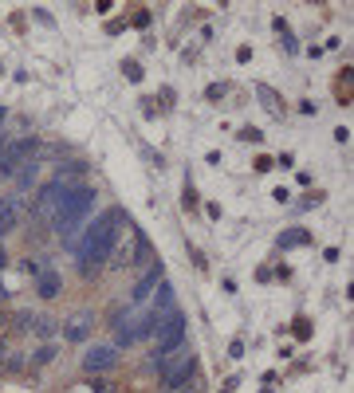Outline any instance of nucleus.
<instances>
[{
    "label": "nucleus",
    "instance_id": "20e7f679",
    "mask_svg": "<svg viewBox=\"0 0 354 393\" xmlns=\"http://www.w3.org/2000/svg\"><path fill=\"white\" fill-rule=\"evenodd\" d=\"M154 338H158V350H154V358H166L170 350H177V346L185 342V315H177V311H173V315H161Z\"/></svg>",
    "mask_w": 354,
    "mask_h": 393
},
{
    "label": "nucleus",
    "instance_id": "4468645a",
    "mask_svg": "<svg viewBox=\"0 0 354 393\" xmlns=\"http://www.w3.org/2000/svg\"><path fill=\"white\" fill-rule=\"evenodd\" d=\"M260 102H268L272 114H283V102H280V95H276L272 86H260Z\"/></svg>",
    "mask_w": 354,
    "mask_h": 393
},
{
    "label": "nucleus",
    "instance_id": "423d86ee",
    "mask_svg": "<svg viewBox=\"0 0 354 393\" xmlns=\"http://www.w3.org/2000/svg\"><path fill=\"white\" fill-rule=\"evenodd\" d=\"M118 362V346H91L83 358V369L87 374H103V369H110Z\"/></svg>",
    "mask_w": 354,
    "mask_h": 393
},
{
    "label": "nucleus",
    "instance_id": "6ab92c4d",
    "mask_svg": "<svg viewBox=\"0 0 354 393\" xmlns=\"http://www.w3.org/2000/svg\"><path fill=\"white\" fill-rule=\"evenodd\" d=\"M134 24H138V28L150 24V12H146V8H138V12H134Z\"/></svg>",
    "mask_w": 354,
    "mask_h": 393
},
{
    "label": "nucleus",
    "instance_id": "f03ea898",
    "mask_svg": "<svg viewBox=\"0 0 354 393\" xmlns=\"http://www.w3.org/2000/svg\"><path fill=\"white\" fill-rule=\"evenodd\" d=\"M150 366L161 369V390H177V385H189L197 362L185 346H177V350H170L166 358H150Z\"/></svg>",
    "mask_w": 354,
    "mask_h": 393
},
{
    "label": "nucleus",
    "instance_id": "0eeeda50",
    "mask_svg": "<svg viewBox=\"0 0 354 393\" xmlns=\"http://www.w3.org/2000/svg\"><path fill=\"white\" fill-rule=\"evenodd\" d=\"M161 283V264H150L146 268V275L138 280V287H134V295H130V307H146L150 303V291Z\"/></svg>",
    "mask_w": 354,
    "mask_h": 393
},
{
    "label": "nucleus",
    "instance_id": "2eb2a0df",
    "mask_svg": "<svg viewBox=\"0 0 354 393\" xmlns=\"http://www.w3.org/2000/svg\"><path fill=\"white\" fill-rule=\"evenodd\" d=\"M292 244H307V232H303V228H292V232L280 236V248H292Z\"/></svg>",
    "mask_w": 354,
    "mask_h": 393
},
{
    "label": "nucleus",
    "instance_id": "6e6552de",
    "mask_svg": "<svg viewBox=\"0 0 354 393\" xmlns=\"http://www.w3.org/2000/svg\"><path fill=\"white\" fill-rule=\"evenodd\" d=\"M91 327H95V315L91 311H75L71 319L63 322V338L67 342H83L87 334H91Z\"/></svg>",
    "mask_w": 354,
    "mask_h": 393
},
{
    "label": "nucleus",
    "instance_id": "f3484780",
    "mask_svg": "<svg viewBox=\"0 0 354 393\" xmlns=\"http://www.w3.org/2000/svg\"><path fill=\"white\" fill-rule=\"evenodd\" d=\"M12 224H16V212H12V209H4V212H0V236L8 232Z\"/></svg>",
    "mask_w": 354,
    "mask_h": 393
},
{
    "label": "nucleus",
    "instance_id": "9b49d317",
    "mask_svg": "<svg viewBox=\"0 0 354 393\" xmlns=\"http://www.w3.org/2000/svg\"><path fill=\"white\" fill-rule=\"evenodd\" d=\"M39 299H55V295H60V275H55V271L51 268H44V275H39Z\"/></svg>",
    "mask_w": 354,
    "mask_h": 393
},
{
    "label": "nucleus",
    "instance_id": "39448f33",
    "mask_svg": "<svg viewBox=\"0 0 354 393\" xmlns=\"http://www.w3.org/2000/svg\"><path fill=\"white\" fill-rule=\"evenodd\" d=\"M63 193H67V185H60V181H51L48 189L39 193V201H36V217L39 221L55 224V217H60V209H63Z\"/></svg>",
    "mask_w": 354,
    "mask_h": 393
},
{
    "label": "nucleus",
    "instance_id": "f8f14e48",
    "mask_svg": "<svg viewBox=\"0 0 354 393\" xmlns=\"http://www.w3.org/2000/svg\"><path fill=\"white\" fill-rule=\"evenodd\" d=\"M55 331H60V327H55V319H48V315H36V322H32V334H39V338H51Z\"/></svg>",
    "mask_w": 354,
    "mask_h": 393
},
{
    "label": "nucleus",
    "instance_id": "dca6fc26",
    "mask_svg": "<svg viewBox=\"0 0 354 393\" xmlns=\"http://www.w3.org/2000/svg\"><path fill=\"white\" fill-rule=\"evenodd\" d=\"M51 358H55V350H51V346H39L36 354H32V362H36V366H48Z\"/></svg>",
    "mask_w": 354,
    "mask_h": 393
},
{
    "label": "nucleus",
    "instance_id": "7ed1b4c3",
    "mask_svg": "<svg viewBox=\"0 0 354 393\" xmlns=\"http://www.w3.org/2000/svg\"><path fill=\"white\" fill-rule=\"evenodd\" d=\"M91 205H95V189H91V185H79V189H67V193H63V209H60V217H55L63 236H71V228L91 212Z\"/></svg>",
    "mask_w": 354,
    "mask_h": 393
},
{
    "label": "nucleus",
    "instance_id": "9d476101",
    "mask_svg": "<svg viewBox=\"0 0 354 393\" xmlns=\"http://www.w3.org/2000/svg\"><path fill=\"white\" fill-rule=\"evenodd\" d=\"M130 259H134V264H158V259H154V248H150V240L142 232L134 236V248H130Z\"/></svg>",
    "mask_w": 354,
    "mask_h": 393
},
{
    "label": "nucleus",
    "instance_id": "1a4fd4ad",
    "mask_svg": "<svg viewBox=\"0 0 354 393\" xmlns=\"http://www.w3.org/2000/svg\"><path fill=\"white\" fill-rule=\"evenodd\" d=\"M170 303H173V287H170L166 280H161L158 287H154V311H150V315H154V319L170 315Z\"/></svg>",
    "mask_w": 354,
    "mask_h": 393
},
{
    "label": "nucleus",
    "instance_id": "ddd939ff",
    "mask_svg": "<svg viewBox=\"0 0 354 393\" xmlns=\"http://www.w3.org/2000/svg\"><path fill=\"white\" fill-rule=\"evenodd\" d=\"M32 322H36V315H32V311H16V315H12V331L16 334H32V331H28Z\"/></svg>",
    "mask_w": 354,
    "mask_h": 393
},
{
    "label": "nucleus",
    "instance_id": "f257e3e1",
    "mask_svg": "<svg viewBox=\"0 0 354 393\" xmlns=\"http://www.w3.org/2000/svg\"><path fill=\"white\" fill-rule=\"evenodd\" d=\"M114 232H118V209L107 217H95V224L75 240V259L83 264V271H95V264H107L114 252Z\"/></svg>",
    "mask_w": 354,
    "mask_h": 393
},
{
    "label": "nucleus",
    "instance_id": "a211bd4d",
    "mask_svg": "<svg viewBox=\"0 0 354 393\" xmlns=\"http://www.w3.org/2000/svg\"><path fill=\"white\" fill-rule=\"evenodd\" d=\"M123 71L130 75V79H134V83H138V79H142V67H138V63H130V60L123 63Z\"/></svg>",
    "mask_w": 354,
    "mask_h": 393
}]
</instances>
